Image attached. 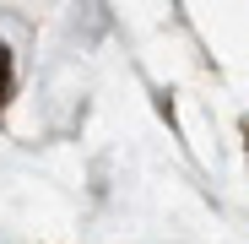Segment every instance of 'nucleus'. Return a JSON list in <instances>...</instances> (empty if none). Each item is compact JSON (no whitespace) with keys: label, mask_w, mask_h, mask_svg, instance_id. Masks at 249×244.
<instances>
[{"label":"nucleus","mask_w":249,"mask_h":244,"mask_svg":"<svg viewBox=\"0 0 249 244\" xmlns=\"http://www.w3.org/2000/svg\"><path fill=\"white\" fill-rule=\"evenodd\" d=\"M6 76H11V55H6V44H0V93H6Z\"/></svg>","instance_id":"1"}]
</instances>
